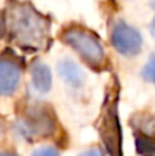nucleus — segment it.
Segmentation results:
<instances>
[{"label":"nucleus","instance_id":"1a4fd4ad","mask_svg":"<svg viewBox=\"0 0 155 156\" xmlns=\"http://www.w3.org/2000/svg\"><path fill=\"white\" fill-rule=\"evenodd\" d=\"M136 145L142 156H155V143L147 137H139L136 140Z\"/></svg>","mask_w":155,"mask_h":156},{"label":"nucleus","instance_id":"f03ea898","mask_svg":"<svg viewBox=\"0 0 155 156\" xmlns=\"http://www.w3.org/2000/svg\"><path fill=\"white\" fill-rule=\"evenodd\" d=\"M63 41L73 48L88 65L99 67L103 65L106 54L98 37L81 27H70L62 36Z\"/></svg>","mask_w":155,"mask_h":156},{"label":"nucleus","instance_id":"0eeeda50","mask_svg":"<svg viewBox=\"0 0 155 156\" xmlns=\"http://www.w3.org/2000/svg\"><path fill=\"white\" fill-rule=\"evenodd\" d=\"M58 71H59L62 80L71 88H81L85 83L84 71L73 60L69 59L60 60L59 65H58Z\"/></svg>","mask_w":155,"mask_h":156},{"label":"nucleus","instance_id":"dca6fc26","mask_svg":"<svg viewBox=\"0 0 155 156\" xmlns=\"http://www.w3.org/2000/svg\"><path fill=\"white\" fill-rule=\"evenodd\" d=\"M2 134H3V127H2V123H0V137H2Z\"/></svg>","mask_w":155,"mask_h":156},{"label":"nucleus","instance_id":"6e6552de","mask_svg":"<svg viewBox=\"0 0 155 156\" xmlns=\"http://www.w3.org/2000/svg\"><path fill=\"white\" fill-rule=\"evenodd\" d=\"M132 123L136 126V129L142 133L143 137L155 134V116L148 115H137L133 118Z\"/></svg>","mask_w":155,"mask_h":156},{"label":"nucleus","instance_id":"7ed1b4c3","mask_svg":"<svg viewBox=\"0 0 155 156\" xmlns=\"http://www.w3.org/2000/svg\"><path fill=\"white\" fill-rule=\"evenodd\" d=\"M111 44L118 54L133 58L143 48V38L139 30L124 21H118L111 29Z\"/></svg>","mask_w":155,"mask_h":156},{"label":"nucleus","instance_id":"9b49d317","mask_svg":"<svg viewBox=\"0 0 155 156\" xmlns=\"http://www.w3.org/2000/svg\"><path fill=\"white\" fill-rule=\"evenodd\" d=\"M32 156H60V155L58 154L56 149L51 148V147H43V148L33 152Z\"/></svg>","mask_w":155,"mask_h":156},{"label":"nucleus","instance_id":"39448f33","mask_svg":"<svg viewBox=\"0 0 155 156\" xmlns=\"http://www.w3.org/2000/svg\"><path fill=\"white\" fill-rule=\"evenodd\" d=\"M21 81L18 65L10 59H0V94L8 96L16 90Z\"/></svg>","mask_w":155,"mask_h":156},{"label":"nucleus","instance_id":"423d86ee","mask_svg":"<svg viewBox=\"0 0 155 156\" xmlns=\"http://www.w3.org/2000/svg\"><path fill=\"white\" fill-rule=\"evenodd\" d=\"M32 85L38 93H47L52 86V74L45 63L36 60L30 67Z\"/></svg>","mask_w":155,"mask_h":156},{"label":"nucleus","instance_id":"20e7f679","mask_svg":"<svg viewBox=\"0 0 155 156\" xmlns=\"http://www.w3.org/2000/svg\"><path fill=\"white\" fill-rule=\"evenodd\" d=\"M23 127L25 134L32 137H41V136L49 134L52 130V121L47 112L38 108H33L30 112H27L26 118L21 122Z\"/></svg>","mask_w":155,"mask_h":156},{"label":"nucleus","instance_id":"f257e3e1","mask_svg":"<svg viewBox=\"0 0 155 156\" xmlns=\"http://www.w3.org/2000/svg\"><path fill=\"white\" fill-rule=\"evenodd\" d=\"M10 32L21 44L41 47L45 43L48 25L38 12L26 4H15L8 12Z\"/></svg>","mask_w":155,"mask_h":156},{"label":"nucleus","instance_id":"4468645a","mask_svg":"<svg viewBox=\"0 0 155 156\" xmlns=\"http://www.w3.org/2000/svg\"><path fill=\"white\" fill-rule=\"evenodd\" d=\"M151 32H153V34L155 36V18L153 19V22H151Z\"/></svg>","mask_w":155,"mask_h":156},{"label":"nucleus","instance_id":"9d476101","mask_svg":"<svg viewBox=\"0 0 155 156\" xmlns=\"http://www.w3.org/2000/svg\"><path fill=\"white\" fill-rule=\"evenodd\" d=\"M143 78H146L147 81H151V82L155 83V55L150 58V60L147 62V65L144 66L142 71Z\"/></svg>","mask_w":155,"mask_h":156},{"label":"nucleus","instance_id":"f8f14e48","mask_svg":"<svg viewBox=\"0 0 155 156\" xmlns=\"http://www.w3.org/2000/svg\"><path fill=\"white\" fill-rule=\"evenodd\" d=\"M78 156H103V154H102L99 149L92 148V149H88V151H85V152H82V154H80Z\"/></svg>","mask_w":155,"mask_h":156},{"label":"nucleus","instance_id":"2eb2a0df","mask_svg":"<svg viewBox=\"0 0 155 156\" xmlns=\"http://www.w3.org/2000/svg\"><path fill=\"white\" fill-rule=\"evenodd\" d=\"M150 5L153 7V10H155V0H150Z\"/></svg>","mask_w":155,"mask_h":156},{"label":"nucleus","instance_id":"ddd939ff","mask_svg":"<svg viewBox=\"0 0 155 156\" xmlns=\"http://www.w3.org/2000/svg\"><path fill=\"white\" fill-rule=\"evenodd\" d=\"M0 156H18L16 154H11V152H2Z\"/></svg>","mask_w":155,"mask_h":156}]
</instances>
